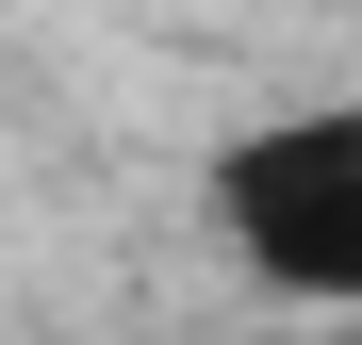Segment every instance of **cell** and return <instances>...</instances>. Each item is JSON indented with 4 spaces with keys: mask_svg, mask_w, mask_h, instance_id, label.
I'll use <instances>...</instances> for the list:
<instances>
[{
    "mask_svg": "<svg viewBox=\"0 0 362 345\" xmlns=\"http://www.w3.org/2000/svg\"><path fill=\"white\" fill-rule=\"evenodd\" d=\"M214 214H230V247H247L280 296L362 313V99H313V115H280V132L214 148Z\"/></svg>",
    "mask_w": 362,
    "mask_h": 345,
    "instance_id": "cell-1",
    "label": "cell"
}]
</instances>
